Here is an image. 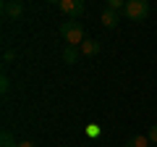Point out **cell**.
<instances>
[{
	"mask_svg": "<svg viewBox=\"0 0 157 147\" xmlns=\"http://www.w3.org/2000/svg\"><path fill=\"white\" fill-rule=\"evenodd\" d=\"M13 58H16V53H13V50H6V53H3V63H11Z\"/></svg>",
	"mask_w": 157,
	"mask_h": 147,
	"instance_id": "7c38bea8",
	"label": "cell"
},
{
	"mask_svg": "<svg viewBox=\"0 0 157 147\" xmlns=\"http://www.w3.org/2000/svg\"><path fill=\"white\" fill-rule=\"evenodd\" d=\"M118 21H121V16H118L115 11H110V8H105V11H102V24H105L107 29L118 26Z\"/></svg>",
	"mask_w": 157,
	"mask_h": 147,
	"instance_id": "8992f818",
	"label": "cell"
},
{
	"mask_svg": "<svg viewBox=\"0 0 157 147\" xmlns=\"http://www.w3.org/2000/svg\"><path fill=\"white\" fill-rule=\"evenodd\" d=\"M18 147H37V145H34V142H29V139H26V142H18Z\"/></svg>",
	"mask_w": 157,
	"mask_h": 147,
	"instance_id": "5bb4252c",
	"label": "cell"
},
{
	"mask_svg": "<svg viewBox=\"0 0 157 147\" xmlns=\"http://www.w3.org/2000/svg\"><path fill=\"white\" fill-rule=\"evenodd\" d=\"M123 147H149V137H144V134H134Z\"/></svg>",
	"mask_w": 157,
	"mask_h": 147,
	"instance_id": "52a82bcc",
	"label": "cell"
},
{
	"mask_svg": "<svg viewBox=\"0 0 157 147\" xmlns=\"http://www.w3.org/2000/svg\"><path fill=\"white\" fill-rule=\"evenodd\" d=\"M63 61H66V63H76L78 61V47L66 45V50H63Z\"/></svg>",
	"mask_w": 157,
	"mask_h": 147,
	"instance_id": "ba28073f",
	"label": "cell"
},
{
	"mask_svg": "<svg viewBox=\"0 0 157 147\" xmlns=\"http://www.w3.org/2000/svg\"><path fill=\"white\" fill-rule=\"evenodd\" d=\"M107 8H110V11H126V3H121V0H107Z\"/></svg>",
	"mask_w": 157,
	"mask_h": 147,
	"instance_id": "30bf717a",
	"label": "cell"
},
{
	"mask_svg": "<svg viewBox=\"0 0 157 147\" xmlns=\"http://www.w3.org/2000/svg\"><path fill=\"white\" fill-rule=\"evenodd\" d=\"M58 8H60L68 18H78L84 13V3H81V0H58Z\"/></svg>",
	"mask_w": 157,
	"mask_h": 147,
	"instance_id": "3957f363",
	"label": "cell"
},
{
	"mask_svg": "<svg viewBox=\"0 0 157 147\" xmlns=\"http://www.w3.org/2000/svg\"><path fill=\"white\" fill-rule=\"evenodd\" d=\"M3 13H6L11 21H16V18H21V13H24V3L21 0H6V3H3Z\"/></svg>",
	"mask_w": 157,
	"mask_h": 147,
	"instance_id": "277c9868",
	"label": "cell"
},
{
	"mask_svg": "<svg viewBox=\"0 0 157 147\" xmlns=\"http://www.w3.org/2000/svg\"><path fill=\"white\" fill-rule=\"evenodd\" d=\"M78 50L84 53L86 58H92V55H97V53H100V42H97V40H84Z\"/></svg>",
	"mask_w": 157,
	"mask_h": 147,
	"instance_id": "5b68a950",
	"label": "cell"
},
{
	"mask_svg": "<svg viewBox=\"0 0 157 147\" xmlns=\"http://www.w3.org/2000/svg\"><path fill=\"white\" fill-rule=\"evenodd\" d=\"M123 13H126V18H131V21H144L147 13H149V3H147V0H128Z\"/></svg>",
	"mask_w": 157,
	"mask_h": 147,
	"instance_id": "7a4b0ae2",
	"label": "cell"
},
{
	"mask_svg": "<svg viewBox=\"0 0 157 147\" xmlns=\"http://www.w3.org/2000/svg\"><path fill=\"white\" fill-rule=\"evenodd\" d=\"M147 137H149V142H155V145H157V124L149 129V134H147Z\"/></svg>",
	"mask_w": 157,
	"mask_h": 147,
	"instance_id": "4fadbf2b",
	"label": "cell"
},
{
	"mask_svg": "<svg viewBox=\"0 0 157 147\" xmlns=\"http://www.w3.org/2000/svg\"><path fill=\"white\" fill-rule=\"evenodd\" d=\"M60 37L68 42V45H73V47H81V42L86 40L84 37V26L81 24H76V21H66L60 26Z\"/></svg>",
	"mask_w": 157,
	"mask_h": 147,
	"instance_id": "6da1fadb",
	"label": "cell"
},
{
	"mask_svg": "<svg viewBox=\"0 0 157 147\" xmlns=\"http://www.w3.org/2000/svg\"><path fill=\"white\" fill-rule=\"evenodd\" d=\"M11 89V79L8 76H0V92H8Z\"/></svg>",
	"mask_w": 157,
	"mask_h": 147,
	"instance_id": "8fae6325",
	"label": "cell"
},
{
	"mask_svg": "<svg viewBox=\"0 0 157 147\" xmlns=\"http://www.w3.org/2000/svg\"><path fill=\"white\" fill-rule=\"evenodd\" d=\"M0 147H18L16 139H13V134L8 129H3V134H0Z\"/></svg>",
	"mask_w": 157,
	"mask_h": 147,
	"instance_id": "9c48e42d",
	"label": "cell"
}]
</instances>
